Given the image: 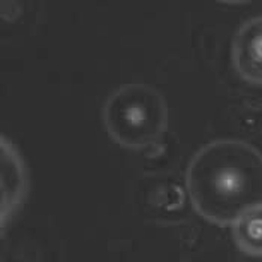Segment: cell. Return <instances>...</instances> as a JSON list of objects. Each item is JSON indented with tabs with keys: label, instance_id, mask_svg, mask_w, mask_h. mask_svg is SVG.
<instances>
[{
	"label": "cell",
	"instance_id": "cell-1",
	"mask_svg": "<svg viewBox=\"0 0 262 262\" xmlns=\"http://www.w3.org/2000/svg\"><path fill=\"white\" fill-rule=\"evenodd\" d=\"M195 213L219 228H232L262 207V151L253 144L221 138L200 147L184 171Z\"/></svg>",
	"mask_w": 262,
	"mask_h": 262
},
{
	"label": "cell",
	"instance_id": "cell-2",
	"mask_svg": "<svg viewBox=\"0 0 262 262\" xmlns=\"http://www.w3.org/2000/svg\"><path fill=\"white\" fill-rule=\"evenodd\" d=\"M102 123L116 144L142 150L163 138L169 126L168 102L145 82H127L110 93L102 106Z\"/></svg>",
	"mask_w": 262,
	"mask_h": 262
},
{
	"label": "cell",
	"instance_id": "cell-3",
	"mask_svg": "<svg viewBox=\"0 0 262 262\" xmlns=\"http://www.w3.org/2000/svg\"><path fill=\"white\" fill-rule=\"evenodd\" d=\"M231 61L246 82L262 85V15L244 21L231 43Z\"/></svg>",
	"mask_w": 262,
	"mask_h": 262
},
{
	"label": "cell",
	"instance_id": "cell-4",
	"mask_svg": "<svg viewBox=\"0 0 262 262\" xmlns=\"http://www.w3.org/2000/svg\"><path fill=\"white\" fill-rule=\"evenodd\" d=\"M29 192L27 168L17 147L2 137V223L18 211Z\"/></svg>",
	"mask_w": 262,
	"mask_h": 262
},
{
	"label": "cell",
	"instance_id": "cell-5",
	"mask_svg": "<svg viewBox=\"0 0 262 262\" xmlns=\"http://www.w3.org/2000/svg\"><path fill=\"white\" fill-rule=\"evenodd\" d=\"M232 238L243 253L262 258V207L244 214L231 228Z\"/></svg>",
	"mask_w": 262,
	"mask_h": 262
}]
</instances>
